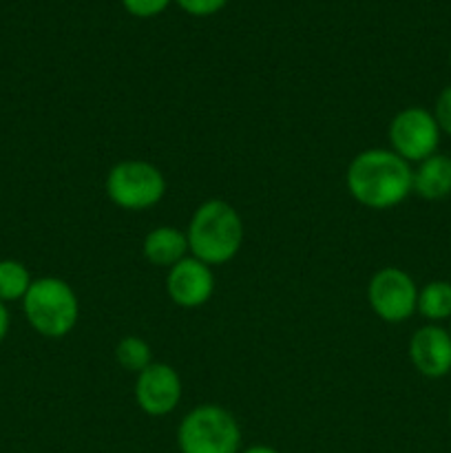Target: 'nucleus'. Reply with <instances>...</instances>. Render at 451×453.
Returning a JSON list of instances; mask_svg holds the SVG:
<instances>
[{
    "label": "nucleus",
    "instance_id": "nucleus-6",
    "mask_svg": "<svg viewBox=\"0 0 451 453\" xmlns=\"http://www.w3.org/2000/svg\"><path fill=\"white\" fill-rule=\"evenodd\" d=\"M389 142L392 150L405 162H423L432 157L440 144V128L433 113L420 106H409L394 115L389 124Z\"/></svg>",
    "mask_w": 451,
    "mask_h": 453
},
{
    "label": "nucleus",
    "instance_id": "nucleus-4",
    "mask_svg": "<svg viewBox=\"0 0 451 453\" xmlns=\"http://www.w3.org/2000/svg\"><path fill=\"white\" fill-rule=\"evenodd\" d=\"M177 445L181 453H239L241 427L224 407L199 405L181 418Z\"/></svg>",
    "mask_w": 451,
    "mask_h": 453
},
{
    "label": "nucleus",
    "instance_id": "nucleus-12",
    "mask_svg": "<svg viewBox=\"0 0 451 453\" xmlns=\"http://www.w3.org/2000/svg\"><path fill=\"white\" fill-rule=\"evenodd\" d=\"M414 193L427 202H440L451 195V155L433 153L414 171Z\"/></svg>",
    "mask_w": 451,
    "mask_h": 453
},
{
    "label": "nucleus",
    "instance_id": "nucleus-5",
    "mask_svg": "<svg viewBox=\"0 0 451 453\" xmlns=\"http://www.w3.org/2000/svg\"><path fill=\"white\" fill-rule=\"evenodd\" d=\"M106 193L124 211H146L162 202L166 180L157 166L141 159H124L106 175Z\"/></svg>",
    "mask_w": 451,
    "mask_h": 453
},
{
    "label": "nucleus",
    "instance_id": "nucleus-15",
    "mask_svg": "<svg viewBox=\"0 0 451 453\" xmlns=\"http://www.w3.org/2000/svg\"><path fill=\"white\" fill-rule=\"evenodd\" d=\"M115 361L126 372L140 374L141 370H146L153 363V352H150V345L140 336H124L115 345Z\"/></svg>",
    "mask_w": 451,
    "mask_h": 453
},
{
    "label": "nucleus",
    "instance_id": "nucleus-16",
    "mask_svg": "<svg viewBox=\"0 0 451 453\" xmlns=\"http://www.w3.org/2000/svg\"><path fill=\"white\" fill-rule=\"evenodd\" d=\"M124 9L135 18H155L166 12L171 0H122Z\"/></svg>",
    "mask_w": 451,
    "mask_h": 453
},
{
    "label": "nucleus",
    "instance_id": "nucleus-18",
    "mask_svg": "<svg viewBox=\"0 0 451 453\" xmlns=\"http://www.w3.org/2000/svg\"><path fill=\"white\" fill-rule=\"evenodd\" d=\"M177 4H180L186 13H190V16L206 18L221 12V9L228 4V0H177Z\"/></svg>",
    "mask_w": 451,
    "mask_h": 453
},
{
    "label": "nucleus",
    "instance_id": "nucleus-9",
    "mask_svg": "<svg viewBox=\"0 0 451 453\" xmlns=\"http://www.w3.org/2000/svg\"><path fill=\"white\" fill-rule=\"evenodd\" d=\"M166 292L180 308H202L215 292V274L203 261L186 257L168 268Z\"/></svg>",
    "mask_w": 451,
    "mask_h": 453
},
{
    "label": "nucleus",
    "instance_id": "nucleus-20",
    "mask_svg": "<svg viewBox=\"0 0 451 453\" xmlns=\"http://www.w3.org/2000/svg\"><path fill=\"white\" fill-rule=\"evenodd\" d=\"M239 453H279V451L272 449V447H268V445H252V447H248V449H243Z\"/></svg>",
    "mask_w": 451,
    "mask_h": 453
},
{
    "label": "nucleus",
    "instance_id": "nucleus-10",
    "mask_svg": "<svg viewBox=\"0 0 451 453\" xmlns=\"http://www.w3.org/2000/svg\"><path fill=\"white\" fill-rule=\"evenodd\" d=\"M409 358L418 374L442 379L451 372V334L438 323L418 327L409 341Z\"/></svg>",
    "mask_w": 451,
    "mask_h": 453
},
{
    "label": "nucleus",
    "instance_id": "nucleus-3",
    "mask_svg": "<svg viewBox=\"0 0 451 453\" xmlns=\"http://www.w3.org/2000/svg\"><path fill=\"white\" fill-rule=\"evenodd\" d=\"M29 326L44 339H65L78 323L80 303L73 288L57 277L34 279L22 299Z\"/></svg>",
    "mask_w": 451,
    "mask_h": 453
},
{
    "label": "nucleus",
    "instance_id": "nucleus-14",
    "mask_svg": "<svg viewBox=\"0 0 451 453\" xmlns=\"http://www.w3.org/2000/svg\"><path fill=\"white\" fill-rule=\"evenodd\" d=\"M31 283H34V279H31V273L25 264L16 259L0 261V301L4 305L25 299Z\"/></svg>",
    "mask_w": 451,
    "mask_h": 453
},
{
    "label": "nucleus",
    "instance_id": "nucleus-13",
    "mask_svg": "<svg viewBox=\"0 0 451 453\" xmlns=\"http://www.w3.org/2000/svg\"><path fill=\"white\" fill-rule=\"evenodd\" d=\"M416 312H420L432 323H440L451 319V283L429 281L427 286L420 288Z\"/></svg>",
    "mask_w": 451,
    "mask_h": 453
},
{
    "label": "nucleus",
    "instance_id": "nucleus-8",
    "mask_svg": "<svg viewBox=\"0 0 451 453\" xmlns=\"http://www.w3.org/2000/svg\"><path fill=\"white\" fill-rule=\"evenodd\" d=\"M135 401L144 414L168 416L181 401V379L166 363H150L137 374Z\"/></svg>",
    "mask_w": 451,
    "mask_h": 453
},
{
    "label": "nucleus",
    "instance_id": "nucleus-19",
    "mask_svg": "<svg viewBox=\"0 0 451 453\" xmlns=\"http://www.w3.org/2000/svg\"><path fill=\"white\" fill-rule=\"evenodd\" d=\"M7 332H9V312H7V305L0 301V343L4 341Z\"/></svg>",
    "mask_w": 451,
    "mask_h": 453
},
{
    "label": "nucleus",
    "instance_id": "nucleus-22",
    "mask_svg": "<svg viewBox=\"0 0 451 453\" xmlns=\"http://www.w3.org/2000/svg\"><path fill=\"white\" fill-rule=\"evenodd\" d=\"M449 423H451V411H449Z\"/></svg>",
    "mask_w": 451,
    "mask_h": 453
},
{
    "label": "nucleus",
    "instance_id": "nucleus-2",
    "mask_svg": "<svg viewBox=\"0 0 451 453\" xmlns=\"http://www.w3.org/2000/svg\"><path fill=\"white\" fill-rule=\"evenodd\" d=\"M188 250L206 265L228 264L243 246V221L224 199H208L190 217Z\"/></svg>",
    "mask_w": 451,
    "mask_h": 453
},
{
    "label": "nucleus",
    "instance_id": "nucleus-17",
    "mask_svg": "<svg viewBox=\"0 0 451 453\" xmlns=\"http://www.w3.org/2000/svg\"><path fill=\"white\" fill-rule=\"evenodd\" d=\"M433 119H436L440 133L451 135V84L440 91L436 97V106H433Z\"/></svg>",
    "mask_w": 451,
    "mask_h": 453
},
{
    "label": "nucleus",
    "instance_id": "nucleus-7",
    "mask_svg": "<svg viewBox=\"0 0 451 453\" xmlns=\"http://www.w3.org/2000/svg\"><path fill=\"white\" fill-rule=\"evenodd\" d=\"M367 299L376 317L385 323H402L411 319L418 305V288L401 268H383L371 277Z\"/></svg>",
    "mask_w": 451,
    "mask_h": 453
},
{
    "label": "nucleus",
    "instance_id": "nucleus-11",
    "mask_svg": "<svg viewBox=\"0 0 451 453\" xmlns=\"http://www.w3.org/2000/svg\"><path fill=\"white\" fill-rule=\"evenodd\" d=\"M144 257L157 268H172L188 257V237L172 226H159L144 237Z\"/></svg>",
    "mask_w": 451,
    "mask_h": 453
},
{
    "label": "nucleus",
    "instance_id": "nucleus-1",
    "mask_svg": "<svg viewBox=\"0 0 451 453\" xmlns=\"http://www.w3.org/2000/svg\"><path fill=\"white\" fill-rule=\"evenodd\" d=\"M348 190L363 206L387 211L414 193V171L394 150H363L348 168Z\"/></svg>",
    "mask_w": 451,
    "mask_h": 453
},
{
    "label": "nucleus",
    "instance_id": "nucleus-23",
    "mask_svg": "<svg viewBox=\"0 0 451 453\" xmlns=\"http://www.w3.org/2000/svg\"><path fill=\"white\" fill-rule=\"evenodd\" d=\"M449 334H451V326H449Z\"/></svg>",
    "mask_w": 451,
    "mask_h": 453
},
{
    "label": "nucleus",
    "instance_id": "nucleus-21",
    "mask_svg": "<svg viewBox=\"0 0 451 453\" xmlns=\"http://www.w3.org/2000/svg\"><path fill=\"white\" fill-rule=\"evenodd\" d=\"M449 65H451V53H449Z\"/></svg>",
    "mask_w": 451,
    "mask_h": 453
}]
</instances>
